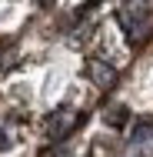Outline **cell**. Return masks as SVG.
Instances as JSON below:
<instances>
[{
    "label": "cell",
    "instance_id": "6",
    "mask_svg": "<svg viewBox=\"0 0 153 157\" xmlns=\"http://www.w3.org/2000/svg\"><path fill=\"white\" fill-rule=\"evenodd\" d=\"M7 147H10V134H7V130H0V151H7Z\"/></svg>",
    "mask_w": 153,
    "mask_h": 157
},
{
    "label": "cell",
    "instance_id": "5",
    "mask_svg": "<svg viewBox=\"0 0 153 157\" xmlns=\"http://www.w3.org/2000/svg\"><path fill=\"white\" fill-rule=\"evenodd\" d=\"M147 137H150V127H147V124H140L137 130H133V140H137V144H140V140H147Z\"/></svg>",
    "mask_w": 153,
    "mask_h": 157
},
{
    "label": "cell",
    "instance_id": "2",
    "mask_svg": "<svg viewBox=\"0 0 153 157\" xmlns=\"http://www.w3.org/2000/svg\"><path fill=\"white\" fill-rule=\"evenodd\" d=\"M87 74L93 77V84H100V87H107V84L117 80V70H113L110 63H103V60H90L87 63Z\"/></svg>",
    "mask_w": 153,
    "mask_h": 157
},
{
    "label": "cell",
    "instance_id": "3",
    "mask_svg": "<svg viewBox=\"0 0 153 157\" xmlns=\"http://www.w3.org/2000/svg\"><path fill=\"white\" fill-rule=\"evenodd\" d=\"M70 124H73V110H60L47 121V130H50V137H60V134H67L63 127H70Z\"/></svg>",
    "mask_w": 153,
    "mask_h": 157
},
{
    "label": "cell",
    "instance_id": "4",
    "mask_svg": "<svg viewBox=\"0 0 153 157\" xmlns=\"http://www.w3.org/2000/svg\"><path fill=\"white\" fill-rule=\"evenodd\" d=\"M103 121H107L110 127H120L123 121H126V110H123V107H113L110 114H103Z\"/></svg>",
    "mask_w": 153,
    "mask_h": 157
},
{
    "label": "cell",
    "instance_id": "1",
    "mask_svg": "<svg viewBox=\"0 0 153 157\" xmlns=\"http://www.w3.org/2000/svg\"><path fill=\"white\" fill-rule=\"evenodd\" d=\"M120 24L130 33H140L143 24H147V7H143L140 0H126V7L120 10Z\"/></svg>",
    "mask_w": 153,
    "mask_h": 157
}]
</instances>
